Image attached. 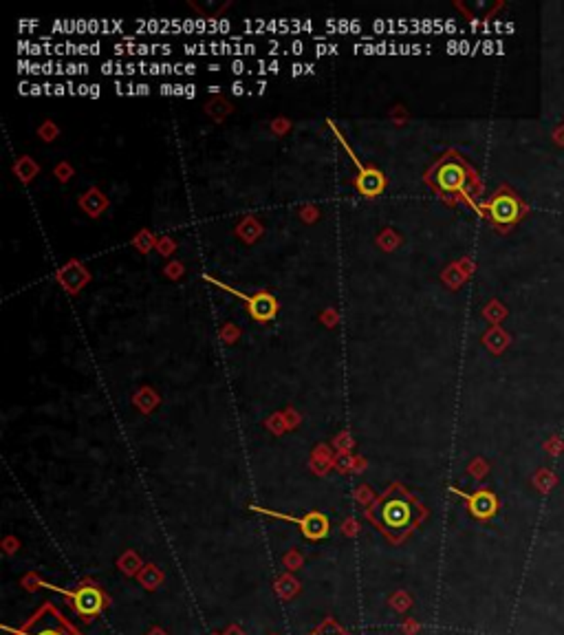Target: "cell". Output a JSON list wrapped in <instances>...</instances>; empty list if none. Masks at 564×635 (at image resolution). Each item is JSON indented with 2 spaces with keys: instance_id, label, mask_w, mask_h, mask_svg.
<instances>
[{
  "instance_id": "obj_20",
  "label": "cell",
  "mask_w": 564,
  "mask_h": 635,
  "mask_svg": "<svg viewBox=\"0 0 564 635\" xmlns=\"http://www.w3.org/2000/svg\"><path fill=\"white\" fill-rule=\"evenodd\" d=\"M306 73V64H293L291 66V75H302Z\"/></svg>"
},
{
  "instance_id": "obj_10",
  "label": "cell",
  "mask_w": 564,
  "mask_h": 635,
  "mask_svg": "<svg viewBox=\"0 0 564 635\" xmlns=\"http://www.w3.org/2000/svg\"><path fill=\"white\" fill-rule=\"evenodd\" d=\"M80 205H82V210L87 212V214H91V216H100V214L108 208V199H106L97 188H91L89 192H84V195H82Z\"/></svg>"
},
{
  "instance_id": "obj_7",
  "label": "cell",
  "mask_w": 564,
  "mask_h": 635,
  "mask_svg": "<svg viewBox=\"0 0 564 635\" xmlns=\"http://www.w3.org/2000/svg\"><path fill=\"white\" fill-rule=\"evenodd\" d=\"M329 126H331V130L335 133V137L337 140L342 142V146H344V150L348 153V157L352 159V163L357 165V177H355V186H357V190L362 192L364 197H377V195H382L384 192V188H386V177L379 172L377 168H373V165H364L359 159H357V155L352 153V148L348 146V142L342 137V133L335 128V124L329 119Z\"/></svg>"
},
{
  "instance_id": "obj_26",
  "label": "cell",
  "mask_w": 564,
  "mask_h": 635,
  "mask_svg": "<svg viewBox=\"0 0 564 635\" xmlns=\"http://www.w3.org/2000/svg\"><path fill=\"white\" fill-rule=\"evenodd\" d=\"M89 91H91L89 84H80V87H77V95H89Z\"/></svg>"
},
{
  "instance_id": "obj_31",
  "label": "cell",
  "mask_w": 564,
  "mask_h": 635,
  "mask_svg": "<svg viewBox=\"0 0 564 635\" xmlns=\"http://www.w3.org/2000/svg\"><path fill=\"white\" fill-rule=\"evenodd\" d=\"M207 91H209V93H218V91H221V87H209Z\"/></svg>"
},
{
  "instance_id": "obj_8",
  "label": "cell",
  "mask_w": 564,
  "mask_h": 635,
  "mask_svg": "<svg viewBox=\"0 0 564 635\" xmlns=\"http://www.w3.org/2000/svg\"><path fill=\"white\" fill-rule=\"evenodd\" d=\"M485 210H487V214H489V218L493 221V223L500 225V227L514 225L516 221L523 216V205H520L516 195L510 190H500L498 195L485 205Z\"/></svg>"
},
{
  "instance_id": "obj_16",
  "label": "cell",
  "mask_w": 564,
  "mask_h": 635,
  "mask_svg": "<svg viewBox=\"0 0 564 635\" xmlns=\"http://www.w3.org/2000/svg\"><path fill=\"white\" fill-rule=\"evenodd\" d=\"M102 73H104V75H124V73H126V64L108 60V62L102 64Z\"/></svg>"
},
{
  "instance_id": "obj_3",
  "label": "cell",
  "mask_w": 564,
  "mask_h": 635,
  "mask_svg": "<svg viewBox=\"0 0 564 635\" xmlns=\"http://www.w3.org/2000/svg\"><path fill=\"white\" fill-rule=\"evenodd\" d=\"M36 583L40 587L51 589L55 593H60V596H64L70 604H73L75 613L84 620H91L95 615H100L104 611V606H106L104 591L97 587L93 581H84L75 589H64V587H58V585H51V583L42 581V578H38V576H36Z\"/></svg>"
},
{
  "instance_id": "obj_1",
  "label": "cell",
  "mask_w": 564,
  "mask_h": 635,
  "mask_svg": "<svg viewBox=\"0 0 564 635\" xmlns=\"http://www.w3.org/2000/svg\"><path fill=\"white\" fill-rule=\"evenodd\" d=\"M366 521L379 530L388 543L401 545L410 536L419 523L426 518V507H423L415 494L408 492L401 483L392 486L379 496L377 503L371 505L364 512Z\"/></svg>"
},
{
  "instance_id": "obj_4",
  "label": "cell",
  "mask_w": 564,
  "mask_h": 635,
  "mask_svg": "<svg viewBox=\"0 0 564 635\" xmlns=\"http://www.w3.org/2000/svg\"><path fill=\"white\" fill-rule=\"evenodd\" d=\"M7 635H82L70 620H66L58 606H53L51 602L42 604L40 609L27 620V622L18 629L5 627Z\"/></svg>"
},
{
  "instance_id": "obj_11",
  "label": "cell",
  "mask_w": 564,
  "mask_h": 635,
  "mask_svg": "<svg viewBox=\"0 0 564 635\" xmlns=\"http://www.w3.org/2000/svg\"><path fill=\"white\" fill-rule=\"evenodd\" d=\"M75 267H77V263L73 260V263H68L62 271H60V283H62V287L66 289V292H70V294H75L77 289L87 283V278H89V274L87 271H82L80 276H75L73 271H75Z\"/></svg>"
},
{
  "instance_id": "obj_28",
  "label": "cell",
  "mask_w": 564,
  "mask_h": 635,
  "mask_svg": "<svg viewBox=\"0 0 564 635\" xmlns=\"http://www.w3.org/2000/svg\"><path fill=\"white\" fill-rule=\"evenodd\" d=\"M186 73H188V75H194V73H196V64H186Z\"/></svg>"
},
{
  "instance_id": "obj_22",
  "label": "cell",
  "mask_w": 564,
  "mask_h": 635,
  "mask_svg": "<svg viewBox=\"0 0 564 635\" xmlns=\"http://www.w3.org/2000/svg\"><path fill=\"white\" fill-rule=\"evenodd\" d=\"M66 172H73V170H68V165H66V163H62L60 168H58V174H60L62 181H66V179H68V177H66Z\"/></svg>"
},
{
  "instance_id": "obj_19",
  "label": "cell",
  "mask_w": 564,
  "mask_h": 635,
  "mask_svg": "<svg viewBox=\"0 0 564 635\" xmlns=\"http://www.w3.org/2000/svg\"><path fill=\"white\" fill-rule=\"evenodd\" d=\"M291 51H293L295 55H300V53L304 51V45H302V40H293V43H291Z\"/></svg>"
},
{
  "instance_id": "obj_9",
  "label": "cell",
  "mask_w": 564,
  "mask_h": 635,
  "mask_svg": "<svg viewBox=\"0 0 564 635\" xmlns=\"http://www.w3.org/2000/svg\"><path fill=\"white\" fill-rule=\"evenodd\" d=\"M452 492L459 494V496H463V499L468 501L470 512H472L474 516H478V518H487V516H491L493 512H496V499H493V494H489V492L463 494V492H459L457 488H452Z\"/></svg>"
},
{
  "instance_id": "obj_15",
  "label": "cell",
  "mask_w": 564,
  "mask_h": 635,
  "mask_svg": "<svg viewBox=\"0 0 564 635\" xmlns=\"http://www.w3.org/2000/svg\"><path fill=\"white\" fill-rule=\"evenodd\" d=\"M238 234H241V237H243V239H245L247 243H251V241H253V239H256V237H258V234H260V225H258V223H256V221H253V218H247V221H245V223H243L241 227H238Z\"/></svg>"
},
{
  "instance_id": "obj_27",
  "label": "cell",
  "mask_w": 564,
  "mask_h": 635,
  "mask_svg": "<svg viewBox=\"0 0 564 635\" xmlns=\"http://www.w3.org/2000/svg\"><path fill=\"white\" fill-rule=\"evenodd\" d=\"M196 95V89L192 84H186V98H194Z\"/></svg>"
},
{
  "instance_id": "obj_21",
  "label": "cell",
  "mask_w": 564,
  "mask_h": 635,
  "mask_svg": "<svg viewBox=\"0 0 564 635\" xmlns=\"http://www.w3.org/2000/svg\"><path fill=\"white\" fill-rule=\"evenodd\" d=\"M232 93H234V95H243V93H245V84H243V82H234V84H232Z\"/></svg>"
},
{
  "instance_id": "obj_17",
  "label": "cell",
  "mask_w": 564,
  "mask_h": 635,
  "mask_svg": "<svg viewBox=\"0 0 564 635\" xmlns=\"http://www.w3.org/2000/svg\"><path fill=\"white\" fill-rule=\"evenodd\" d=\"M55 135H58V128L53 126V121H45V126L40 128V137H45L47 142H53Z\"/></svg>"
},
{
  "instance_id": "obj_5",
  "label": "cell",
  "mask_w": 564,
  "mask_h": 635,
  "mask_svg": "<svg viewBox=\"0 0 564 635\" xmlns=\"http://www.w3.org/2000/svg\"><path fill=\"white\" fill-rule=\"evenodd\" d=\"M251 512H258L262 516H272V518H280V521H287V523H293V525H298L300 532L304 534V538L309 541H322V538L329 536V518L324 516L322 512H306L302 516H291V514H282V512H274V509H267V507H260V505H249Z\"/></svg>"
},
{
  "instance_id": "obj_30",
  "label": "cell",
  "mask_w": 564,
  "mask_h": 635,
  "mask_svg": "<svg viewBox=\"0 0 564 635\" xmlns=\"http://www.w3.org/2000/svg\"><path fill=\"white\" fill-rule=\"evenodd\" d=\"M218 68H221L218 64H209V71H212V73H216V71H218Z\"/></svg>"
},
{
  "instance_id": "obj_2",
  "label": "cell",
  "mask_w": 564,
  "mask_h": 635,
  "mask_svg": "<svg viewBox=\"0 0 564 635\" xmlns=\"http://www.w3.org/2000/svg\"><path fill=\"white\" fill-rule=\"evenodd\" d=\"M426 179L439 195L441 192L443 195H463L476 208V203L472 201V184L476 181L474 170L457 153H447Z\"/></svg>"
},
{
  "instance_id": "obj_23",
  "label": "cell",
  "mask_w": 564,
  "mask_h": 635,
  "mask_svg": "<svg viewBox=\"0 0 564 635\" xmlns=\"http://www.w3.org/2000/svg\"><path fill=\"white\" fill-rule=\"evenodd\" d=\"M135 93H137V95H148V93H150V87H148V84H137V87H135Z\"/></svg>"
},
{
  "instance_id": "obj_14",
  "label": "cell",
  "mask_w": 564,
  "mask_h": 635,
  "mask_svg": "<svg viewBox=\"0 0 564 635\" xmlns=\"http://www.w3.org/2000/svg\"><path fill=\"white\" fill-rule=\"evenodd\" d=\"M205 106H207L205 110H207V113H209L212 117H214V119H223V117H225V115H228V113H230V110H232L230 102H225L223 98H216V100H212V102H209V104H205Z\"/></svg>"
},
{
  "instance_id": "obj_24",
  "label": "cell",
  "mask_w": 564,
  "mask_h": 635,
  "mask_svg": "<svg viewBox=\"0 0 564 635\" xmlns=\"http://www.w3.org/2000/svg\"><path fill=\"white\" fill-rule=\"evenodd\" d=\"M89 51H91V55H97L102 51V45L100 43H93V45H89Z\"/></svg>"
},
{
  "instance_id": "obj_6",
  "label": "cell",
  "mask_w": 564,
  "mask_h": 635,
  "mask_svg": "<svg viewBox=\"0 0 564 635\" xmlns=\"http://www.w3.org/2000/svg\"><path fill=\"white\" fill-rule=\"evenodd\" d=\"M203 278H205L207 283H212V285H216L218 289H225V292L234 294L236 298L245 300L247 311H249V315H251L256 322H267V320H272V318L278 313V300H276L269 292H256V294L247 296V294L238 292V289H234V287H230V285H225V283H221V281H216V278H212L209 274H203Z\"/></svg>"
},
{
  "instance_id": "obj_25",
  "label": "cell",
  "mask_w": 564,
  "mask_h": 635,
  "mask_svg": "<svg viewBox=\"0 0 564 635\" xmlns=\"http://www.w3.org/2000/svg\"><path fill=\"white\" fill-rule=\"evenodd\" d=\"M89 98H100V87H97V84H91Z\"/></svg>"
},
{
  "instance_id": "obj_29",
  "label": "cell",
  "mask_w": 564,
  "mask_h": 635,
  "mask_svg": "<svg viewBox=\"0 0 564 635\" xmlns=\"http://www.w3.org/2000/svg\"><path fill=\"white\" fill-rule=\"evenodd\" d=\"M278 68H280V62H278V60H274V62L269 64V71H272V73H278Z\"/></svg>"
},
{
  "instance_id": "obj_18",
  "label": "cell",
  "mask_w": 564,
  "mask_h": 635,
  "mask_svg": "<svg viewBox=\"0 0 564 635\" xmlns=\"http://www.w3.org/2000/svg\"><path fill=\"white\" fill-rule=\"evenodd\" d=\"M230 68H232V73H234V75H241V73L247 71V64H245L243 60H234V62L230 64Z\"/></svg>"
},
{
  "instance_id": "obj_13",
  "label": "cell",
  "mask_w": 564,
  "mask_h": 635,
  "mask_svg": "<svg viewBox=\"0 0 564 635\" xmlns=\"http://www.w3.org/2000/svg\"><path fill=\"white\" fill-rule=\"evenodd\" d=\"M38 165L29 159V157H22L18 163H16V172H18V177L22 179L24 184H29L31 181V177H36L38 174Z\"/></svg>"
},
{
  "instance_id": "obj_12",
  "label": "cell",
  "mask_w": 564,
  "mask_h": 635,
  "mask_svg": "<svg viewBox=\"0 0 564 635\" xmlns=\"http://www.w3.org/2000/svg\"><path fill=\"white\" fill-rule=\"evenodd\" d=\"M309 635H350L340 622H335V618H327L320 627H316Z\"/></svg>"
}]
</instances>
